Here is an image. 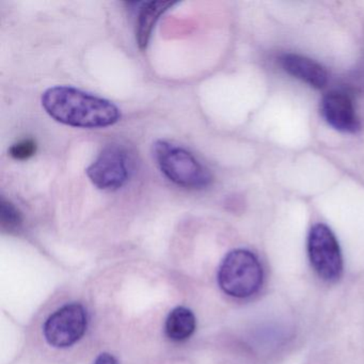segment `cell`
Returning <instances> with one entry per match:
<instances>
[{"instance_id":"8","label":"cell","mask_w":364,"mask_h":364,"mask_svg":"<svg viewBox=\"0 0 364 364\" xmlns=\"http://www.w3.org/2000/svg\"><path fill=\"white\" fill-rule=\"evenodd\" d=\"M285 72L310 85L313 88L321 89L327 85L328 76L325 68L312 59L296 54H287L280 60Z\"/></svg>"},{"instance_id":"1","label":"cell","mask_w":364,"mask_h":364,"mask_svg":"<svg viewBox=\"0 0 364 364\" xmlns=\"http://www.w3.org/2000/svg\"><path fill=\"white\" fill-rule=\"evenodd\" d=\"M42 106L57 122L80 129L112 127L121 119L112 102L73 87L57 86L42 95Z\"/></svg>"},{"instance_id":"7","label":"cell","mask_w":364,"mask_h":364,"mask_svg":"<svg viewBox=\"0 0 364 364\" xmlns=\"http://www.w3.org/2000/svg\"><path fill=\"white\" fill-rule=\"evenodd\" d=\"M321 112L326 122L341 133L355 134L361 129L353 101L346 93H327L321 100Z\"/></svg>"},{"instance_id":"11","label":"cell","mask_w":364,"mask_h":364,"mask_svg":"<svg viewBox=\"0 0 364 364\" xmlns=\"http://www.w3.org/2000/svg\"><path fill=\"white\" fill-rule=\"evenodd\" d=\"M0 225L8 231L18 229L22 225V216L18 208L5 198L0 200Z\"/></svg>"},{"instance_id":"12","label":"cell","mask_w":364,"mask_h":364,"mask_svg":"<svg viewBox=\"0 0 364 364\" xmlns=\"http://www.w3.org/2000/svg\"><path fill=\"white\" fill-rule=\"evenodd\" d=\"M37 152V144L33 139H25L22 141L14 144L10 148V156L18 161H25L31 159Z\"/></svg>"},{"instance_id":"6","label":"cell","mask_w":364,"mask_h":364,"mask_svg":"<svg viewBox=\"0 0 364 364\" xmlns=\"http://www.w3.org/2000/svg\"><path fill=\"white\" fill-rule=\"evenodd\" d=\"M92 184L102 191H117L129 178V157L124 149L114 144L106 146L87 169Z\"/></svg>"},{"instance_id":"10","label":"cell","mask_w":364,"mask_h":364,"mask_svg":"<svg viewBox=\"0 0 364 364\" xmlns=\"http://www.w3.org/2000/svg\"><path fill=\"white\" fill-rule=\"evenodd\" d=\"M197 321L189 309L178 306L168 315L165 323L166 336L172 341H184L191 338L196 330Z\"/></svg>"},{"instance_id":"4","label":"cell","mask_w":364,"mask_h":364,"mask_svg":"<svg viewBox=\"0 0 364 364\" xmlns=\"http://www.w3.org/2000/svg\"><path fill=\"white\" fill-rule=\"evenodd\" d=\"M308 253L311 265L318 277L334 282L343 274V257L333 232L323 223L311 228L308 237Z\"/></svg>"},{"instance_id":"5","label":"cell","mask_w":364,"mask_h":364,"mask_svg":"<svg viewBox=\"0 0 364 364\" xmlns=\"http://www.w3.org/2000/svg\"><path fill=\"white\" fill-rule=\"evenodd\" d=\"M88 327V314L82 304H65L50 315L44 325L48 344L57 348L72 346L80 340Z\"/></svg>"},{"instance_id":"2","label":"cell","mask_w":364,"mask_h":364,"mask_svg":"<svg viewBox=\"0 0 364 364\" xmlns=\"http://www.w3.org/2000/svg\"><path fill=\"white\" fill-rule=\"evenodd\" d=\"M153 155L164 176L178 186L202 189L212 183L210 170L181 146L157 140L153 144Z\"/></svg>"},{"instance_id":"13","label":"cell","mask_w":364,"mask_h":364,"mask_svg":"<svg viewBox=\"0 0 364 364\" xmlns=\"http://www.w3.org/2000/svg\"><path fill=\"white\" fill-rule=\"evenodd\" d=\"M93 364H119V361L114 355L105 353L100 355Z\"/></svg>"},{"instance_id":"9","label":"cell","mask_w":364,"mask_h":364,"mask_svg":"<svg viewBox=\"0 0 364 364\" xmlns=\"http://www.w3.org/2000/svg\"><path fill=\"white\" fill-rule=\"evenodd\" d=\"M176 3L172 1H148L142 3L141 8L137 16L136 24V39L140 50H146L152 36L153 28L155 27L159 16L169 9Z\"/></svg>"},{"instance_id":"3","label":"cell","mask_w":364,"mask_h":364,"mask_svg":"<svg viewBox=\"0 0 364 364\" xmlns=\"http://www.w3.org/2000/svg\"><path fill=\"white\" fill-rule=\"evenodd\" d=\"M263 278L259 259L246 249H235L228 253L218 272L219 287L235 298L255 295L261 289Z\"/></svg>"}]
</instances>
